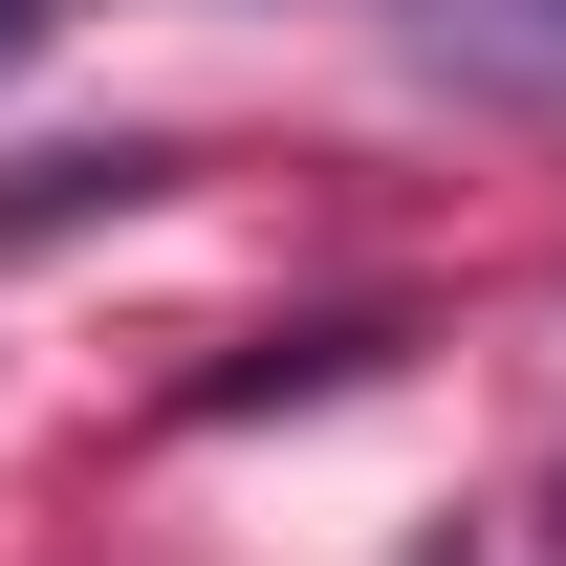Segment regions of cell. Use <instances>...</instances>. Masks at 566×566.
I'll return each mask as SVG.
<instances>
[{
	"label": "cell",
	"instance_id": "1",
	"mask_svg": "<svg viewBox=\"0 0 566 566\" xmlns=\"http://www.w3.org/2000/svg\"><path fill=\"white\" fill-rule=\"evenodd\" d=\"M22 44H44V0H0V66H22Z\"/></svg>",
	"mask_w": 566,
	"mask_h": 566
}]
</instances>
